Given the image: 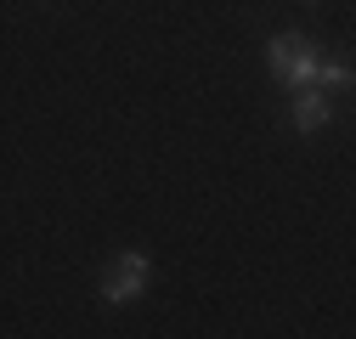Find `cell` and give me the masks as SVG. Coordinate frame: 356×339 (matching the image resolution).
Returning a JSON list of instances; mask_svg holds the SVG:
<instances>
[{"label":"cell","mask_w":356,"mask_h":339,"mask_svg":"<svg viewBox=\"0 0 356 339\" xmlns=\"http://www.w3.org/2000/svg\"><path fill=\"white\" fill-rule=\"evenodd\" d=\"M317 79H323V85H334V91H345V85H350V63H345V57H334L328 68H317Z\"/></svg>","instance_id":"obj_4"},{"label":"cell","mask_w":356,"mask_h":339,"mask_svg":"<svg viewBox=\"0 0 356 339\" xmlns=\"http://www.w3.org/2000/svg\"><path fill=\"white\" fill-rule=\"evenodd\" d=\"M328 97L317 91V85H300V97H294V124H300V131L311 136V131H323V124H328Z\"/></svg>","instance_id":"obj_3"},{"label":"cell","mask_w":356,"mask_h":339,"mask_svg":"<svg viewBox=\"0 0 356 339\" xmlns=\"http://www.w3.org/2000/svg\"><path fill=\"white\" fill-rule=\"evenodd\" d=\"M266 68H272L277 85H317V68H323V51L311 46L305 34H277L266 46Z\"/></svg>","instance_id":"obj_1"},{"label":"cell","mask_w":356,"mask_h":339,"mask_svg":"<svg viewBox=\"0 0 356 339\" xmlns=\"http://www.w3.org/2000/svg\"><path fill=\"white\" fill-rule=\"evenodd\" d=\"M147 283H153V261L130 249V254H119V261L102 272V283H97V288H102V300L130 306V300H142V294H147Z\"/></svg>","instance_id":"obj_2"}]
</instances>
